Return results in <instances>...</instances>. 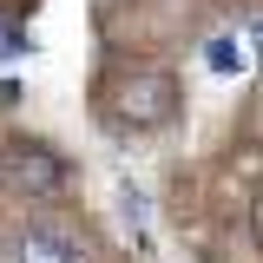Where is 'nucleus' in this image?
<instances>
[{
	"label": "nucleus",
	"instance_id": "4",
	"mask_svg": "<svg viewBox=\"0 0 263 263\" xmlns=\"http://www.w3.org/2000/svg\"><path fill=\"white\" fill-rule=\"evenodd\" d=\"M211 66H224V72H230V66H237V46H230V40H211Z\"/></svg>",
	"mask_w": 263,
	"mask_h": 263
},
{
	"label": "nucleus",
	"instance_id": "1",
	"mask_svg": "<svg viewBox=\"0 0 263 263\" xmlns=\"http://www.w3.org/2000/svg\"><path fill=\"white\" fill-rule=\"evenodd\" d=\"M112 119L119 132H158L178 119V79L164 72V66H138L125 72L119 86H112Z\"/></svg>",
	"mask_w": 263,
	"mask_h": 263
},
{
	"label": "nucleus",
	"instance_id": "5",
	"mask_svg": "<svg viewBox=\"0 0 263 263\" xmlns=\"http://www.w3.org/2000/svg\"><path fill=\"white\" fill-rule=\"evenodd\" d=\"M250 40H257V60H263V13L250 20Z\"/></svg>",
	"mask_w": 263,
	"mask_h": 263
},
{
	"label": "nucleus",
	"instance_id": "2",
	"mask_svg": "<svg viewBox=\"0 0 263 263\" xmlns=\"http://www.w3.org/2000/svg\"><path fill=\"white\" fill-rule=\"evenodd\" d=\"M7 178H13L27 197H40V204H60L72 171H66V158H60V152H46V145L20 138V145H7Z\"/></svg>",
	"mask_w": 263,
	"mask_h": 263
},
{
	"label": "nucleus",
	"instance_id": "3",
	"mask_svg": "<svg viewBox=\"0 0 263 263\" xmlns=\"http://www.w3.org/2000/svg\"><path fill=\"white\" fill-rule=\"evenodd\" d=\"M7 263H86V257H79L72 237H60V230H46V224H27V230H13Z\"/></svg>",
	"mask_w": 263,
	"mask_h": 263
}]
</instances>
